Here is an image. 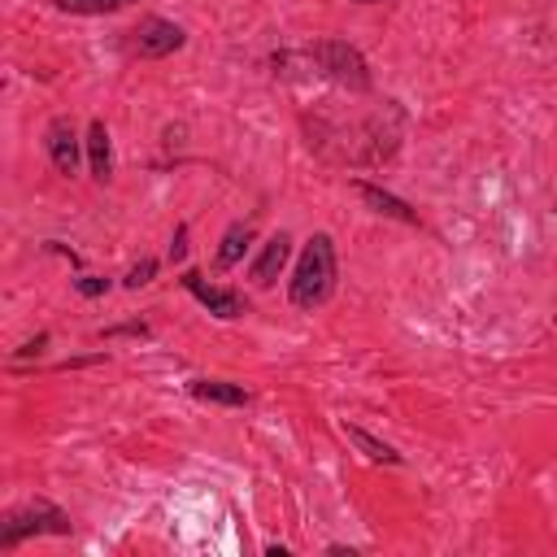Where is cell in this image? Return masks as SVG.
<instances>
[{
  "label": "cell",
  "mask_w": 557,
  "mask_h": 557,
  "mask_svg": "<svg viewBox=\"0 0 557 557\" xmlns=\"http://www.w3.org/2000/svg\"><path fill=\"white\" fill-rule=\"evenodd\" d=\"M300 57L318 70V78H331V83H339L348 91H370V65H366V57L352 44H344V39H318Z\"/></svg>",
  "instance_id": "obj_2"
},
{
  "label": "cell",
  "mask_w": 557,
  "mask_h": 557,
  "mask_svg": "<svg viewBox=\"0 0 557 557\" xmlns=\"http://www.w3.org/2000/svg\"><path fill=\"white\" fill-rule=\"evenodd\" d=\"M187 44V30L178 26V22H170V17H144L135 30H131V48L139 52V57H170V52H178Z\"/></svg>",
  "instance_id": "obj_4"
},
{
  "label": "cell",
  "mask_w": 557,
  "mask_h": 557,
  "mask_svg": "<svg viewBox=\"0 0 557 557\" xmlns=\"http://www.w3.org/2000/svg\"><path fill=\"white\" fill-rule=\"evenodd\" d=\"M248 244H252V222H231V226L222 231V244H218L213 265H218V270H231V265L248 252Z\"/></svg>",
  "instance_id": "obj_11"
},
{
  "label": "cell",
  "mask_w": 557,
  "mask_h": 557,
  "mask_svg": "<svg viewBox=\"0 0 557 557\" xmlns=\"http://www.w3.org/2000/svg\"><path fill=\"white\" fill-rule=\"evenodd\" d=\"M44 344H48V335H35V339H26V344L17 348V357H35V352H44Z\"/></svg>",
  "instance_id": "obj_18"
},
{
  "label": "cell",
  "mask_w": 557,
  "mask_h": 557,
  "mask_svg": "<svg viewBox=\"0 0 557 557\" xmlns=\"http://www.w3.org/2000/svg\"><path fill=\"white\" fill-rule=\"evenodd\" d=\"M152 274H157V257H144V261H135L131 270H126V287H144V283H152Z\"/></svg>",
  "instance_id": "obj_14"
},
{
  "label": "cell",
  "mask_w": 557,
  "mask_h": 557,
  "mask_svg": "<svg viewBox=\"0 0 557 557\" xmlns=\"http://www.w3.org/2000/svg\"><path fill=\"white\" fill-rule=\"evenodd\" d=\"M344 435H348V440H352V444H357V448H361L370 461H383V466H400V461H405V457H400L392 444L374 440V435H370V431H361V426H344Z\"/></svg>",
  "instance_id": "obj_12"
},
{
  "label": "cell",
  "mask_w": 557,
  "mask_h": 557,
  "mask_svg": "<svg viewBox=\"0 0 557 557\" xmlns=\"http://www.w3.org/2000/svg\"><path fill=\"white\" fill-rule=\"evenodd\" d=\"M26 535H70V518L65 509H57L52 500H26L17 509L4 513L0 522V548H17Z\"/></svg>",
  "instance_id": "obj_3"
},
{
  "label": "cell",
  "mask_w": 557,
  "mask_h": 557,
  "mask_svg": "<svg viewBox=\"0 0 557 557\" xmlns=\"http://www.w3.org/2000/svg\"><path fill=\"white\" fill-rule=\"evenodd\" d=\"M183 252H187V226L174 231V239H170V261H183Z\"/></svg>",
  "instance_id": "obj_16"
},
{
  "label": "cell",
  "mask_w": 557,
  "mask_h": 557,
  "mask_svg": "<svg viewBox=\"0 0 557 557\" xmlns=\"http://www.w3.org/2000/svg\"><path fill=\"white\" fill-rule=\"evenodd\" d=\"M357 4H374V0H357Z\"/></svg>",
  "instance_id": "obj_19"
},
{
  "label": "cell",
  "mask_w": 557,
  "mask_h": 557,
  "mask_svg": "<svg viewBox=\"0 0 557 557\" xmlns=\"http://www.w3.org/2000/svg\"><path fill=\"white\" fill-rule=\"evenodd\" d=\"M287 257H292V235H287V231H278V235H270V239L261 244V252H257V261H252L248 278H252L257 287H270V283L283 274Z\"/></svg>",
  "instance_id": "obj_7"
},
{
  "label": "cell",
  "mask_w": 557,
  "mask_h": 557,
  "mask_svg": "<svg viewBox=\"0 0 557 557\" xmlns=\"http://www.w3.org/2000/svg\"><path fill=\"white\" fill-rule=\"evenodd\" d=\"M187 392H191L196 400H205V405H231V409H239V405H248V400H252V392H248V387L226 383V379H191V383H187Z\"/></svg>",
  "instance_id": "obj_10"
},
{
  "label": "cell",
  "mask_w": 557,
  "mask_h": 557,
  "mask_svg": "<svg viewBox=\"0 0 557 557\" xmlns=\"http://www.w3.org/2000/svg\"><path fill=\"white\" fill-rule=\"evenodd\" d=\"M74 287H78L83 296H104V292H109V278H96V274H78V278H74Z\"/></svg>",
  "instance_id": "obj_15"
},
{
  "label": "cell",
  "mask_w": 557,
  "mask_h": 557,
  "mask_svg": "<svg viewBox=\"0 0 557 557\" xmlns=\"http://www.w3.org/2000/svg\"><path fill=\"white\" fill-rule=\"evenodd\" d=\"M183 287L213 313V318H244L248 313V300L239 296V292H231V287H218V283H205V274L200 270H183Z\"/></svg>",
  "instance_id": "obj_5"
},
{
  "label": "cell",
  "mask_w": 557,
  "mask_h": 557,
  "mask_svg": "<svg viewBox=\"0 0 557 557\" xmlns=\"http://www.w3.org/2000/svg\"><path fill=\"white\" fill-rule=\"evenodd\" d=\"M87 165H91V178L96 183H109L113 178V139H109V126L100 117L87 126Z\"/></svg>",
  "instance_id": "obj_8"
},
{
  "label": "cell",
  "mask_w": 557,
  "mask_h": 557,
  "mask_svg": "<svg viewBox=\"0 0 557 557\" xmlns=\"http://www.w3.org/2000/svg\"><path fill=\"white\" fill-rule=\"evenodd\" d=\"M335 278H339V270H335V239H331L326 231H318V235H309L305 248H300V261H296L292 283H287V296H292L296 309H309V313H313L318 305L331 300Z\"/></svg>",
  "instance_id": "obj_1"
},
{
  "label": "cell",
  "mask_w": 557,
  "mask_h": 557,
  "mask_svg": "<svg viewBox=\"0 0 557 557\" xmlns=\"http://www.w3.org/2000/svg\"><path fill=\"white\" fill-rule=\"evenodd\" d=\"M83 144H87V139L74 135V122H70V117H52L48 131H44V152H48V161H52L57 174H74V170H78Z\"/></svg>",
  "instance_id": "obj_6"
},
{
  "label": "cell",
  "mask_w": 557,
  "mask_h": 557,
  "mask_svg": "<svg viewBox=\"0 0 557 557\" xmlns=\"http://www.w3.org/2000/svg\"><path fill=\"white\" fill-rule=\"evenodd\" d=\"M113 335H148V326H144V322H126V326H113V331H104V339H113Z\"/></svg>",
  "instance_id": "obj_17"
},
{
  "label": "cell",
  "mask_w": 557,
  "mask_h": 557,
  "mask_svg": "<svg viewBox=\"0 0 557 557\" xmlns=\"http://www.w3.org/2000/svg\"><path fill=\"white\" fill-rule=\"evenodd\" d=\"M352 191L374 209V213H383V218H396V222H409V226H418V213L400 200V196H392V191H383V187H374V183H366V178H357L352 183Z\"/></svg>",
  "instance_id": "obj_9"
},
{
  "label": "cell",
  "mask_w": 557,
  "mask_h": 557,
  "mask_svg": "<svg viewBox=\"0 0 557 557\" xmlns=\"http://www.w3.org/2000/svg\"><path fill=\"white\" fill-rule=\"evenodd\" d=\"M65 13H117V9H126V4H135V0H57Z\"/></svg>",
  "instance_id": "obj_13"
}]
</instances>
